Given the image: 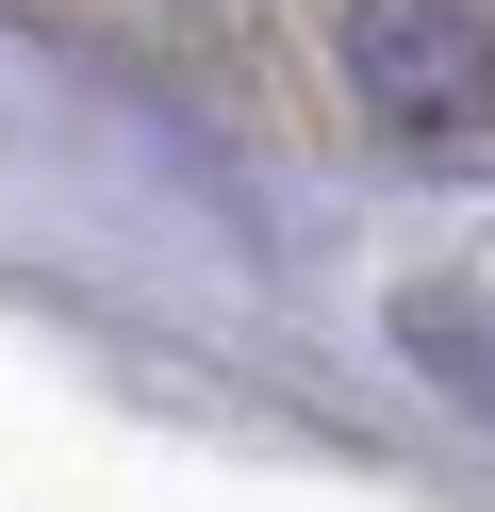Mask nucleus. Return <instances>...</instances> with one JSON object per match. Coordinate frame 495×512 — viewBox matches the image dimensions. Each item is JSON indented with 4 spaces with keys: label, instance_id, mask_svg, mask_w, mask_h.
<instances>
[{
    "label": "nucleus",
    "instance_id": "f257e3e1",
    "mask_svg": "<svg viewBox=\"0 0 495 512\" xmlns=\"http://www.w3.org/2000/svg\"><path fill=\"white\" fill-rule=\"evenodd\" d=\"M347 83L413 149H495V17L462 0H347Z\"/></svg>",
    "mask_w": 495,
    "mask_h": 512
},
{
    "label": "nucleus",
    "instance_id": "f03ea898",
    "mask_svg": "<svg viewBox=\"0 0 495 512\" xmlns=\"http://www.w3.org/2000/svg\"><path fill=\"white\" fill-rule=\"evenodd\" d=\"M396 347H413L462 413H495V314H479V298H396Z\"/></svg>",
    "mask_w": 495,
    "mask_h": 512
}]
</instances>
